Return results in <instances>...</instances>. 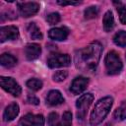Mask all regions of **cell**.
Returning a JSON list of instances; mask_svg holds the SVG:
<instances>
[{
  "instance_id": "obj_25",
  "label": "cell",
  "mask_w": 126,
  "mask_h": 126,
  "mask_svg": "<svg viewBox=\"0 0 126 126\" xmlns=\"http://www.w3.org/2000/svg\"><path fill=\"white\" fill-rule=\"evenodd\" d=\"M60 15L58 14V13H50V14H48L47 15V17H46V21H47V23H49L50 25H55V24H57V23H59L60 22Z\"/></svg>"
},
{
  "instance_id": "obj_1",
  "label": "cell",
  "mask_w": 126,
  "mask_h": 126,
  "mask_svg": "<svg viewBox=\"0 0 126 126\" xmlns=\"http://www.w3.org/2000/svg\"><path fill=\"white\" fill-rule=\"evenodd\" d=\"M101 53H102L101 44L97 41L92 42L91 44L87 45L83 49H80L79 51L76 52L75 60L77 67L86 72L94 71L98 65Z\"/></svg>"
},
{
  "instance_id": "obj_7",
  "label": "cell",
  "mask_w": 126,
  "mask_h": 126,
  "mask_svg": "<svg viewBox=\"0 0 126 126\" xmlns=\"http://www.w3.org/2000/svg\"><path fill=\"white\" fill-rule=\"evenodd\" d=\"M44 117L41 114H26L19 121V126H43Z\"/></svg>"
},
{
  "instance_id": "obj_6",
  "label": "cell",
  "mask_w": 126,
  "mask_h": 126,
  "mask_svg": "<svg viewBox=\"0 0 126 126\" xmlns=\"http://www.w3.org/2000/svg\"><path fill=\"white\" fill-rule=\"evenodd\" d=\"M0 84L3 90L14 96H19L22 93V88L12 77H0Z\"/></svg>"
},
{
  "instance_id": "obj_10",
  "label": "cell",
  "mask_w": 126,
  "mask_h": 126,
  "mask_svg": "<svg viewBox=\"0 0 126 126\" xmlns=\"http://www.w3.org/2000/svg\"><path fill=\"white\" fill-rule=\"evenodd\" d=\"M89 84V79L86 78V77H83V76H79V77H76L72 83H71V86H70V91L74 94H80L81 93H83L87 86Z\"/></svg>"
},
{
  "instance_id": "obj_19",
  "label": "cell",
  "mask_w": 126,
  "mask_h": 126,
  "mask_svg": "<svg viewBox=\"0 0 126 126\" xmlns=\"http://www.w3.org/2000/svg\"><path fill=\"white\" fill-rule=\"evenodd\" d=\"M113 41L118 46H121V47L126 46V32L119 31L118 32H116L113 36Z\"/></svg>"
},
{
  "instance_id": "obj_8",
  "label": "cell",
  "mask_w": 126,
  "mask_h": 126,
  "mask_svg": "<svg viewBox=\"0 0 126 126\" xmlns=\"http://www.w3.org/2000/svg\"><path fill=\"white\" fill-rule=\"evenodd\" d=\"M19 13L24 18H29L35 15L39 11V4L35 2H26L18 4Z\"/></svg>"
},
{
  "instance_id": "obj_12",
  "label": "cell",
  "mask_w": 126,
  "mask_h": 126,
  "mask_svg": "<svg viewBox=\"0 0 126 126\" xmlns=\"http://www.w3.org/2000/svg\"><path fill=\"white\" fill-rule=\"evenodd\" d=\"M45 100H46V103L48 105L55 106V105H58V104L63 103L65 99H64L62 94L59 91H57V90H51L50 92H48Z\"/></svg>"
},
{
  "instance_id": "obj_2",
  "label": "cell",
  "mask_w": 126,
  "mask_h": 126,
  "mask_svg": "<svg viewBox=\"0 0 126 126\" xmlns=\"http://www.w3.org/2000/svg\"><path fill=\"white\" fill-rule=\"evenodd\" d=\"M113 104V98L111 96H105L100 98L94 105L91 117H90V123L92 126H96L102 122V120L106 117L108 114L111 106Z\"/></svg>"
},
{
  "instance_id": "obj_9",
  "label": "cell",
  "mask_w": 126,
  "mask_h": 126,
  "mask_svg": "<svg viewBox=\"0 0 126 126\" xmlns=\"http://www.w3.org/2000/svg\"><path fill=\"white\" fill-rule=\"evenodd\" d=\"M19 29L16 26H6L0 29V41L5 42L7 40H15L19 38Z\"/></svg>"
},
{
  "instance_id": "obj_27",
  "label": "cell",
  "mask_w": 126,
  "mask_h": 126,
  "mask_svg": "<svg viewBox=\"0 0 126 126\" xmlns=\"http://www.w3.org/2000/svg\"><path fill=\"white\" fill-rule=\"evenodd\" d=\"M28 102L34 104V105H37V104H39V99L33 94H29L28 95Z\"/></svg>"
},
{
  "instance_id": "obj_29",
  "label": "cell",
  "mask_w": 126,
  "mask_h": 126,
  "mask_svg": "<svg viewBox=\"0 0 126 126\" xmlns=\"http://www.w3.org/2000/svg\"><path fill=\"white\" fill-rule=\"evenodd\" d=\"M104 126H111V124H110V123H106Z\"/></svg>"
},
{
  "instance_id": "obj_17",
  "label": "cell",
  "mask_w": 126,
  "mask_h": 126,
  "mask_svg": "<svg viewBox=\"0 0 126 126\" xmlns=\"http://www.w3.org/2000/svg\"><path fill=\"white\" fill-rule=\"evenodd\" d=\"M28 32H29L31 38H32V39H41L42 38V33H41L40 30L38 29V27L34 23H30L28 25Z\"/></svg>"
},
{
  "instance_id": "obj_15",
  "label": "cell",
  "mask_w": 126,
  "mask_h": 126,
  "mask_svg": "<svg viewBox=\"0 0 126 126\" xmlns=\"http://www.w3.org/2000/svg\"><path fill=\"white\" fill-rule=\"evenodd\" d=\"M102 25H103V30L105 32H111L114 28V17H113V14L110 10H108L104 16H103V19H102Z\"/></svg>"
},
{
  "instance_id": "obj_21",
  "label": "cell",
  "mask_w": 126,
  "mask_h": 126,
  "mask_svg": "<svg viewBox=\"0 0 126 126\" xmlns=\"http://www.w3.org/2000/svg\"><path fill=\"white\" fill-rule=\"evenodd\" d=\"M27 87L29 89H31L32 91H39L42 88V82L39 79H30L29 81H27Z\"/></svg>"
},
{
  "instance_id": "obj_30",
  "label": "cell",
  "mask_w": 126,
  "mask_h": 126,
  "mask_svg": "<svg viewBox=\"0 0 126 126\" xmlns=\"http://www.w3.org/2000/svg\"><path fill=\"white\" fill-rule=\"evenodd\" d=\"M125 57H126V54H125Z\"/></svg>"
},
{
  "instance_id": "obj_24",
  "label": "cell",
  "mask_w": 126,
  "mask_h": 126,
  "mask_svg": "<svg viewBox=\"0 0 126 126\" xmlns=\"http://www.w3.org/2000/svg\"><path fill=\"white\" fill-rule=\"evenodd\" d=\"M72 125V113L70 111H65L62 115L61 126H71Z\"/></svg>"
},
{
  "instance_id": "obj_20",
  "label": "cell",
  "mask_w": 126,
  "mask_h": 126,
  "mask_svg": "<svg viewBox=\"0 0 126 126\" xmlns=\"http://www.w3.org/2000/svg\"><path fill=\"white\" fill-rule=\"evenodd\" d=\"M113 117L116 121H122L126 118V103H123L118 108L115 109L113 113Z\"/></svg>"
},
{
  "instance_id": "obj_23",
  "label": "cell",
  "mask_w": 126,
  "mask_h": 126,
  "mask_svg": "<svg viewBox=\"0 0 126 126\" xmlns=\"http://www.w3.org/2000/svg\"><path fill=\"white\" fill-rule=\"evenodd\" d=\"M48 126H61V120H59V116L56 112H51L47 118Z\"/></svg>"
},
{
  "instance_id": "obj_13",
  "label": "cell",
  "mask_w": 126,
  "mask_h": 126,
  "mask_svg": "<svg viewBox=\"0 0 126 126\" xmlns=\"http://www.w3.org/2000/svg\"><path fill=\"white\" fill-rule=\"evenodd\" d=\"M69 34V30L65 27H62V28H54V29H51L49 30L48 32V36L49 38L53 39V40H65L67 38Z\"/></svg>"
},
{
  "instance_id": "obj_18",
  "label": "cell",
  "mask_w": 126,
  "mask_h": 126,
  "mask_svg": "<svg viewBox=\"0 0 126 126\" xmlns=\"http://www.w3.org/2000/svg\"><path fill=\"white\" fill-rule=\"evenodd\" d=\"M113 4L116 6V9H117V12L119 15V20H120L121 24L126 25V6L119 1L118 2L114 1Z\"/></svg>"
},
{
  "instance_id": "obj_11",
  "label": "cell",
  "mask_w": 126,
  "mask_h": 126,
  "mask_svg": "<svg viewBox=\"0 0 126 126\" xmlns=\"http://www.w3.org/2000/svg\"><path fill=\"white\" fill-rule=\"evenodd\" d=\"M41 53V47L37 43H29L25 47V54L28 60H34L39 57Z\"/></svg>"
},
{
  "instance_id": "obj_5",
  "label": "cell",
  "mask_w": 126,
  "mask_h": 126,
  "mask_svg": "<svg viewBox=\"0 0 126 126\" xmlns=\"http://www.w3.org/2000/svg\"><path fill=\"white\" fill-rule=\"evenodd\" d=\"M71 64V57L68 54L52 53L47 59V65L49 68L67 67Z\"/></svg>"
},
{
  "instance_id": "obj_4",
  "label": "cell",
  "mask_w": 126,
  "mask_h": 126,
  "mask_svg": "<svg viewBox=\"0 0 126 126\" xmlns=\"http://www.w3.org/2000/svg\"><path fill=\"white\" fill-rule=\"evenodd\" d=\"M93 100H94V95L91 93L85 94L77 99L76 107H77V118H78V120H83L85 118V116L88 112V109L91 106Z\"/></svg>"
},
{
  "instance_id": "obj_14",
  "label": "cell",
  "mask_w": 126,
  "mask_h": 126,
  "mask_svg": "<svg viewBox=\"0 0 126 126\" xmlns=\"http://www.w3.org/2000/svg\"><path fill=\"white\" fill-rule=\"evenodd\" d=\"M19 111H20V108H19V105L16 103V102H12L10 103L4 110V113H3V120L8 122V121H12L14 120L18 114H19Z\"/></svg>"
},
{
  "instance_id": "obj_22",
  "label": "cell",
  "mask_w": 126,
  "mask_h": 126,
  "mask_svg": "<svg viewBox=\"0 0 126 126\" xmlns=\"http://www.w3.org/2000/svg\"><path fill=\"white\" fill-rule=\"evenodd\" d=\"M97 14H98V9L96 6H90L89 8H87L84 11V17L87 20L95 18L97 16Z\"/></svg>"
},
{
  "instance_id": "obj_26",
  "label": "cell",
  "mask_w": 126,
  "mask_h": 126,
  "mask_svg": "<svg viewBox=\"0 0 126 126\" xmlns=\"http://www.w3.org/2000/svg\"><path fill=\"white\" fill-rule=\"evenodd\" d=\"M67 77H68V72L67 71H57L52 76L53 81H55V82H62Z\"/></svg>"
},
{
  "instance_id": "obj_3",
  "label": "cell",
  "mask_w": 126,
  "mask_h": 126,
  "mask_svg": "<svg viewBox=\"0 0 126 126\" xmlns=\"http://www.w3.org/2000/svg\"><path fill=\"white\" fill-rule=\"evenodd\" d=\"M105 68L108 75H116L119 74L122 70V62L117 52L109 51L104 59Z\"/></svg>"
},
{
  "instance_id": "obj_16",
  "label": "cell",
  "mask_w": 126,
  "mask_h": 126,
  "mask_svg": "<svg viewBox=\"0 0 126 126\" xmlns=\"http://www.w3.org/2000/svg\"><path fill=\"white\" fill-rule=\"evenodd\" d=\"M0 63L4 67L11 68V67H13V66H15L17 64V59H16V57H14L11 54L3 53L1 55V57H0Z\"/></svg>"
},
{
  "instance_id": "obj_28",
  "label": "cell",
  "mask_w": 126,
  "mask_h": 126,
  "mask_svg": "<svg viewBox=\"0 0 126 126\" xmlns=\"http://www.w3.org/2000/svg\"><path fill=\"white\" fill-rule=\"evenodd\" d=\"M57 4L66 6V5H79L80 2H74V1H57Z\"/></svg>"
}]
</instances>
